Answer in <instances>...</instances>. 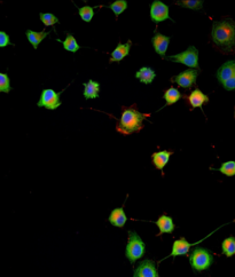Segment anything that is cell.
<instances>
[{
  "instance_id": "cell-21",
  "label": "cell",
  "mask_w": 235,
  "mask_h": 277,
  "mask_svg": "<svg viewBox=\"0 0 235 277\" xmlns=\"http://www.w3.org/2000/svg\"><path fill=\"white\" fill-rule=\"evenodd\" d=\"M222 252L224 256L227 258H231L235 256V237L230 236L226 239L223 240L222 243Z\"/></svg>"
},
{
  "instance_id": "cell-13",
  "label": "cell",
  "mask_w": 235,
  "mask_h": 277,
  "mask_svg": "<svg viewBox=\"0 0 235 277\" xmlns=\"http://www.w3.org/2000/svg\"><path fill=\"white\" fill-rule=\"evenodd\" d=\"M131 46H132L131 40H128L126 44L118 43V45H117L116 48L113 50L112 54H110V55H112V59L109 61L110 63H113V62H120L124 57H126L128 54H130Z\"/></svg>"
},
{
  "instance_id": "cell-26",
  "label": "cell",
  "mask_w": 235,
  "mask_h": 277,
  "mask_svg": "<svg viewBox=\"0 0 235 277\" xmlns=\"http://www.w3.org/2000/svg\"><path fill=\"white\" fill-rule=\"evenodd\" d=\"M94 8L95 7H91V6L80 7V8H78V14L80 19H82L84 22H86V23H90L94 16Z\"/></svg>"
},
{
  "instance_id": "cell-3",
  "label": "cell",
  "mask_w": 235,
  "mask_h": 277,
  "mask_svg": "<svg viewBox=\"0 0 235 277\" xmlns=\"http://www.w3.org/2000/svg\"><path fill=\"white\" fill-rule=\"evenodd\" d=\"M188 259L192 269L195 273L208 271L215 261L214 254L208 249H204V247H195L192 251V253L189 254Z\"/></svg>"
},
{
  "instance_id": "cell-11",
  "label": "cell",
  "mask_w": 235,
  "mask_h": 277,
  "mask_svg": "<svg viewBox=\"0 0 235 277\" xmlns=\"http://www.w3.org/2000/svg\"><path fill=\"white\" fill-rule=\"evenodd\" d=\"M203 240L204 239H201L200 242L189 243V242H187V239L185 237H181L180 239L175 240L174 246H172V252L170 253V256H169V257L176 258L178 256H187V254H188V252H189L190 247L197 245V244L203 242Z\"/></svg>"
},
{
  "instance_id": "cell-30",
  "label": "cell",
  "mask_w": 235,
  "mask_h": 277,
  "mask_svg": "<svg viewBox=\"0 0 235 277\" xmlns=\"http://www.w3.org/2000/svg\"><path fill=\"white\" fill-rule=\"evenodd\" d=\"M14 46V44L10 42L9 36L6 34L5 31H0V48H3V47L7 46Z\"/></svg>"
},
{
  "instance_id": "cell-9",
  "label": "cell",
  "mask_w": 235,
  "mask_h": 277,
  "mask_svg": "<svg viewBox=\"0 0 235 277\" xmlns=\"http://www.w3.org/2000/svg\"><path fill=\"white\" fill-rule=\"evenodd\" d=\"M197 76H199V70L195 69H187V70L180 72V74L175 76L174 78H171V83H176L178 86L182 87V89H190L196 84Z\"/></svg>"
},
{
  "instance_id": "cell-29",
  "label": "cell",
  "mask_w": 235,
  "mask_h": 277,
  "mask_svg": "<svg viewBox=\"0 0 235 277\" xmlns=\"http://www.w3.org/2000/svg\"><path fill=\"white\" fill-rule=\"evenodd\" d=\"M12 91L10 79L7 74L0 72V93H9Z\"/></svg>"
},
{
  "instance_id": "cell-1",
  "label": "cell",
  "mask_w": 235,
  "mask_h": 277,
  "mask_svg": "<svg viewBox=\"0 0 235 277\" xmlns=\"http://www.w3.org/2000/svg\"><path fill=\"white\" fill-rule=\"evenodd\" d=\"M212 42L226 52L235 49V22L233 20L216 21L212 24Z\"/></svg>"
},
{
  "instance_id": "cell-24",
  "label": "cell",
  "mask_w": 235,
  "mask_h": 277,
  "mask_svg": "<svg viewBox=\"0 0 235 277\" xmlns=\"http://www.w3.org/2000/svg\"><path fill=\"white\" fill-rule=\"evenodd\" d=\"M105 7L112 9L117 19V17H118L120 14H122L124 10L127 8V1L126 0H116V1H114L113 3H110V5L105 6Z\"/></svg>"
},
{
  "instance_id": "cell-28",
  "label": "cell",
  "mask_w": 235,
  "mask_h": 277,
  "mask_svg": "<svg viewBox=\"0 0 235 277\" xmlns=\"http://www.w3.org/2000/svg\"><path fill=\"white\" fill-rule=\"evenodd\" d=\"M40 21L43 22L45 27H54L55 24L59 23V19L54 14L51 13H40Z\"/></svg>"
},
{
  "instance_id": "cell-5",
  "label": "cell",
  "mask_w": 235,
  "mask_h": 277,
  "mask_svg": "<svg viewBox=\"0 0 235 277\" xmlns=\"http://www.w3.org/2000/svg\"><path fill=\"white\" fill-rule=\"evenodd\" d=\"M165 60L176 62V63L185 64L189 68H194L195 70H200L199 68V50L195 46H189L186 50L181 53L176 54V55L165 56Z\"/></svg>"
},
{
  "instance_id": "cell-27",
  "label": "cell",
  "mask_w": 235,
  "mask_h": 277,
  "mask_svg": "<svg viewBox=\"0 0 235 277\" xmlns=\"http://www.w3.org/2000/svg\"><path fill=\"white\" fill-rule=\"evenodd\" d=\"M177 5L183 7V8L200 10L203 7V1L202 0H181V1H177Z\"/></svg>"
},
{
  "instance_id": "cell-31",
  "label": "cell",
  "mask_w": 235,
  "mask_h": 277,
  "mask_svg": "<svg viewBox=\"0 0 235 277\" xmlns=\"http://www.w3.org/2000/svg\"><path fill=\"white\" fill-rule=\"evenodd\" d=\"M234 118H235V110H234Z\"/></svg>"
},
{
  "instance_id": "cell-25",
  "label": "cell",
  "mask_w": 235,
  "mask_h": 277,
  "mask_svg": "<svg viewBox=\"0 0 235 277\" xmlns=\"http://www.w3.org/2000/svg\"><path fill=\"white\" fill-rule=\"evenodd\" d=\"M214 171L223 173L226 177H234L235 176V160H229L222 164L220 169H212Z\"/></svg>"
},
{
  "instance_id": "cell-14",
  "label": "cell",
  "mask_w": 235,
  "mask_h": 277,
  "mask_svg": "<svg viewBox=\"0 0 235 277\" xmlns=\"http://www.w3.org/2000/svg\"><path fill=\"white\" fill-rule=\"evenodd\" d=\"M108 220L110 224L114 226V227L123 228L127 221V217H126L125 212H124V206L114 209L112 211V213H110Z\"/></svg>"
},
{
  "instance_id": "cell-7",
  "label": "cell",
  "mask_w": 235,
  "mask_h": 277,
  "mask_svg": "<svg viewBox=\"0 0 235 277\" xmlns=\"http://www.w3.org/2000/svg\"><path fill=\"white\" fill-rule=\"evenodd\" d=\"M62 93H63V91L62 92H57V91L52 89L43 90L37 105L39 108H45L47 110H55V109H58L62 104Z\"/></svg>"
},
{
  "instance_id": "cell-15",
  "label": "cell",
  "mask_w": 235,
  "mask_h": 277,
  "mask_svg": "<svg viewBox=\"0 0 235 277\" xmlns=\"http://www.w3.org/2000/svg\"><path fill=\"white\" fill-rule=\"evenodd\" d=\"M188 102H189V104L192 105L193 109L200 108L202 112H203V104L208 103L209 96L205 95V94L202 92L201 90L196 89V90H194L192 93H190V95L188 96Z\"/></svg>"
},
{
  "instance_id": "cell-22",
  "label": "cell",
  "mask_w": 235,
  "mask_h": 277,
  "mask_svg": "<svg viewBox=\"0 0 235 277\" xmlns=\"http://www.w3.org/2000/svg\"><path fill=\"white\" fill-rule=\"evenodd\" d=\"M181 97H182V94L179 92L177 89L171 87V89L165 91V93H164V100H165V102H167V104L165 105H172V104L177 103V102L180 100Z\"/></svg>"
},
{
  "instance_id": "cell-10",
  "label": "cell",
  "mask_w": 235,
  "mask_h": 277,
  "mask_svg": "<svg viewBox=\"0 0 235 277\" xmlns=\"http://www.w3.org/2000/svg\"><path fill=\"white\" fill-rule=\"evenodd\" d=\"M133 277H160L156 264L150 259L140 261L134 269Z\"/></svg>"
},
{
  "instance_id": "cell-6",
  "label": "cell",
  "mask_w": 235,
  "mask_h": 277,
  "mask_svg": "<svg viewBox=\"0 0 235 277\" xmlns=\"http://www.w3.org/2000/svg\"><path fill=\"white\" fill-rule=\"evenodd\" d=\"M217 79L226 91H235V61H227L217 71Z\"/></svg>"
},
{
  "instance_id": "cell-8",
  "label": "cell",
  "mask_w": 235,
  "mask_h": 277,
  "mask_svg": "<svg viewBox=\"0 0 235 277\" xmlns=\"http://www.w3.org/2000/svg\"><path fill=\"white\" fill-rule=\"evenodd\" d=\"M150 20L155 22L156 24L165 20L175 22L169 15V6L165 5L163 1H160V0H154L152 5H150Z\"/></svg>"
},
{
  "instance_id": "cell-4",
  "label": "cell",
  "mask_w": 235,
  "mask_h": 277,
  "mask_svg": "<svg viewBox=\"0 0 235 277\" xmlns=\"http://www.w3.org/2000/svg\"><path fill=\"white\" fill-rule=\"evenodd\" d=\"M146 253L145 242L135 231H128V240L126 244L125 257L132 265L139 259H141Z\"/></svg>"
},
{
  "instance_id": "cell-18",
  "label": "cell",
  "mask_w": 235,
  "mask_h": 277,
  "mask_svg": "<svg viewBox=\"0 0 235 277\" xmlns=\"http://www.w3.org/2000/svg\"><path fill=\"white\" fill-rule=\"evenodd\" d=\"M84 86V97L85 100H92L99 97L100 93V84L93 79H90L87 83L83 84Z\"/></svg>"
},
{
  "instance_id": "cell-20",
  "label": "cell",
  "mask_w": 235,
  "mask_h": 277,
  "mask_svg": "<svg viewBox=\"0 0 235 277\" xmlns=\"http://www.w3.org/2000/svg\"><path fill=\"white\" fill-rule=\"evenodd\" d=\"M50 34H51V31H46V30L39 31V32H36V31H32V30H27V32H25L29 43L31 44L32 47H34L35 49L38 48L39 44L42 43L43 40L45 39Z\"/></svg>"
},
{
  "instance_id": "cell-19",
  "label": "cell",
  "mask_w": 235,
  "mask_h": 277,
  "mask_svg": "<svg viewBox=\"0 0 235 277\" xmlns=\"http://www.w3.org/2000/svg\"><path fill=\"white\" fill-rule=\"evenodd\" d=\"M156 77V72L150 67H142L135 72V78L139 79V82L146 85H149L154 82Z\"/></svg>"
},
{
  "instance_id": "cell-2",
  "label": "cell",
  "mask_w": 235,
  "mask_h": 277,
  "mask_svg": "<svg viewBox=\"0 0 235 277\" xmlns=\"http://www.w3.org/2000/svg\"><path fill=\"white\" fill-rule=\"evenodd\" d=\"M146 117L144 114L134 108H127L120 116L118 131L123 134H132L139 132L142 129V124Z\"/></svg>"
},
{
  "instance_id": "cell-16",
  "label": "cell",
  "mask_w": 235,
  "mask_h": 277,
  "mask_svg": "<svg viewBox=\"0 0 235 277\" xmlns=\"http://www.w3.org/2000/svg\"><path fill=\"white\" fill-rule=\"evenodd\" d=\"M155 225L159 227L160 229V235H163V234H172L174 231L176 229V226L174 224V220H172V218L165 216H161L159 218V220L155 221Z\"/></svg>"
},
{
  "instance_id": "cell-17",
  "label": "cell",
  "mask_w": 235,
  "mask_h": 277,
  "mask_svg": "<svg viewBox=\"0 0 235 277\" xmlns=\"http://www.w3.org/2000/svg\"><path fill=\"white\" fill-rule=\"evenodd\" d=\"M171 156H172V152L168 150H161V151L154 152L152 155L154 166H155L157 170L162 171L164 167L167 166V164L169 163V159H170Z\"/></svg>"
},
{
  "instance_id": "cell-12",
  "label": "cell",
  "mask_w": 235,
  "mask_h": 277,
  "mask_svg": "<svg viewBox=\"0 0 235 277\" xmlns=\"http://www.w3.org/2000/svg\"><path fill=\"white\" fill-rule=\"evenodd\" d=\"M170 40L171 38L168 37V36H164L162 34H160V32H155V35H154V37L152 38V45L154 47V49H155V52L159 54L161 57H165L167 55V50H168V47H169V44H170Z\"/></svg>"
},
{
  "instance_id": "cell-23",
  "label": "cell",
  "mask_w": 235,
  "mask_h": 277,
  "mask_svg": "<svg viewBox=\"0 0 235 277\" xmlns=\"http://www.w3.org/2000/svg\"><path fill=\"white\" fill-rule=\"evenodd\" d=\"M58 42L62 43V46H63V48L65 50H68V52L76 53L77 50L80 49L79 44L77 43L76 38L73 37L71 34H67V38H65V40H63V42H62V40H59V39H58Z\"/></svg>"
}]
</instances>
